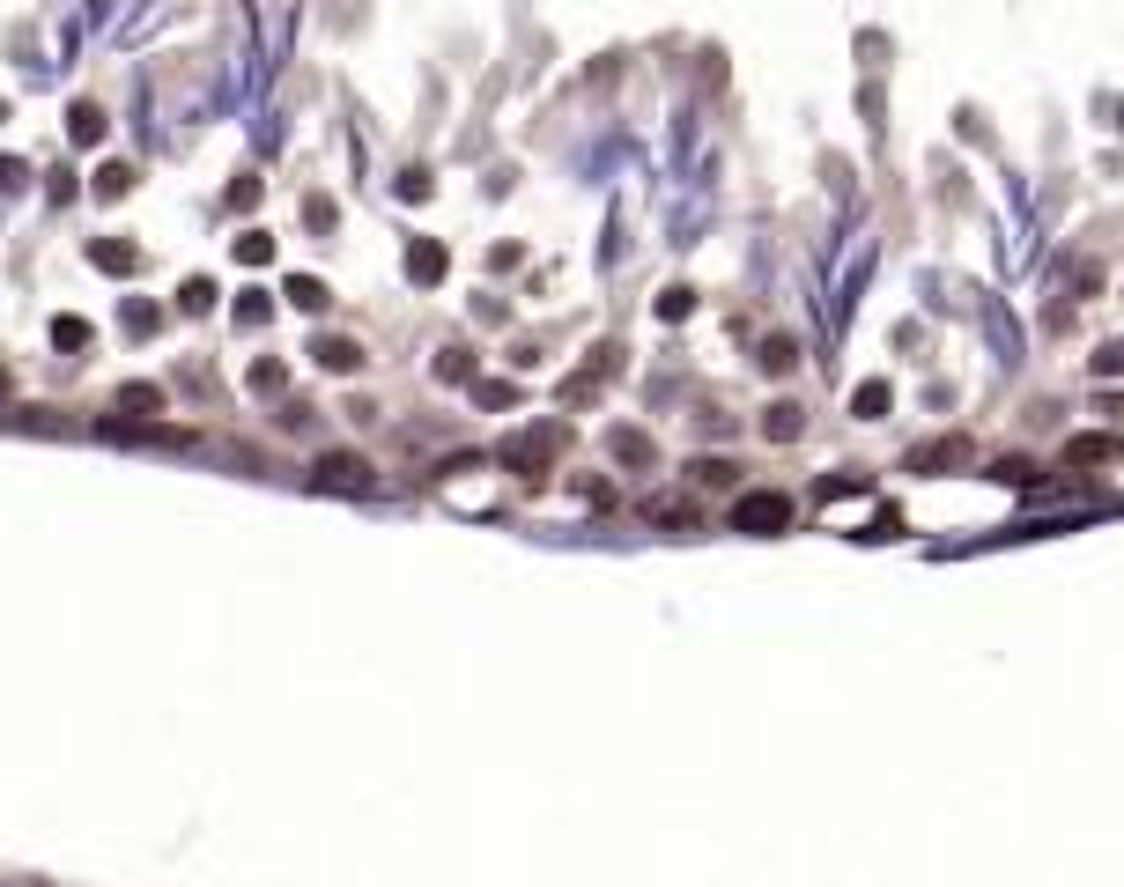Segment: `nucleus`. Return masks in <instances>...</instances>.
I'll list each match as a JSON object with an SVG mask.
<instances>
[{"mask_svg": "<svg viewBox=\"0 0 1124 887\" xmlns=\"http://www.w3.org/2000/svg\"><path fill=\"white\" fill-rule=\"evenodd\" d=\"M733 525L740 533H755V540H770L792 525V496H777V488H755V496H740L733 503Z\"/></svg>", "mask_w": 1124, "mask_h": 887, "instance_id": "nucleus-1", "label": "nucleus"}, {"mask_svg": "<svg viewBox=\"0 0 1124 887\" xmlns=\"http://www.w3.org/2000/svg\"><path fill=\"white\" fill-rule=\"evenodd\" d=\"M555 444H562V429H533V437H518V444H503V466H511V474H548V459H555Z\"/></svg>", "mask_w": 1124, "mask_h": 887, "instance_id": "nucleus-2", "label": "nucleus"}, {"mask_svg": "<svg viewBox=\"0 0 1124 887\" xmlns=\"http://www.w3.org/2000/svg\"><path fill=\"white\" fill-rule=\"evenodd\" d=\"M318 488L363 496V488H370V459H355V451H326V459H318Z\"/></svg>", "mask_w": 1124, "mask_h": 887, "instance_id": "nucleus-3", "label": "nucleus"}, {"mask_svg": "<svg viewBox=\"0 0 1124 887\" xmlns=\"http://www.w3.org/2000/svg\"><path fill=\"white\" fill-rule=\"evenodd\" d=\"M977 451H969V437H947V444H917L910 451V474H932V466H969Z\"/></svg>", "mask_w": 1124, "mask_h": 887, "instance_id": "nucleus-4", "label": "nucleus"}, {"mask_svg": "<svg viewBox=\"0 0 1124 887\" xmlns=\"http://www.w3.org/2000/svg\"><path fill=\"white\" fill-rule=\"evenodd\" d=\"M311 355H318V370H333V377H355V370H363V348L341 341V333H326V341H318Z\"/></svg>", "mask_w": 1124, "mask_h": 887, "instance_id": "nucleus-5", "label": "nucleus"}, {"mask_svg": "<svg viewBox=\"0 0 1124 887\" xmlns=\"http://www.w3.org/2000/svg\"><path fill=\"white\" fill-rule=\"evenodd\" d=\"M89 259H97L104 274H134V267H141V252H134V244H119V237H97V244H89Z\"/></svg>", "mask_w": 1124, "mask_h": 887, "instance_id": "nucleus-6", "label": "nucleus"}, {"mask_svg": "<svg viewBox=\"0 0 1124 887\" xmlns=\"http://www.w3.org/2000/svg\"><path fill=\"white\" fill-rule=\"evenodd\" d=\"M444 267H452V259H444V244H407V274H415V281H444Z\"/></svg>", "mask_w": 1124, "mask_h": 887, "instance_id": "nucleus-7", "label": "nucleus"}, {"mask_svg": "<svg viewBox=\"0 0 1124 887\" xmlns=\"http://www.w3.org/2000/svg\"><path fill=\"white\" fill-rule=\"evenodd\" d=\"M762 437H770V444H792V437H799V407H792V400L762 407Z\"/></svg>", "mask_w": 1124, "mask_h": 887, "instance_id": "nucleus-8", "label": "nucleus"}, {"mask_svg": "<svg viewBox=\"0 0 1124 887\" xmlns=\"http://www.w3.org/2000/svg\"><path fill=\"white\" fill-rule=\"evenodd\" d=\"M888 400H895V392L880 385V377H866V385L851 392V414H858V422H880V414H888Z\"/></svg>", "mask_w": 1124, "mask_h": 887, "instance_id": "nucleus-9", "label": "nucleus"}, {"mask_svg": "<svg viewBox=\"0 0 1124 887\" xmlns=\"http://www.w3.org/2000/svg\"><path fill=\"white\" fill-rule=\"evenodd\" d=\"M792 363H799V341H792V333H770V341H762V370H770V377H784Z\"/></svg>", "mask_w": 1124, "mask_h": 887, "instance_id": "nucleus-10", "label": "nucleus"}, {"mask_svg": "<svg viewBox=\"0 0 1124 887\" xmlns=\"http://www.w3.org/2000/svg\"><path fill=\"white\" fill-rule=\"evenodd\" d=\"M67 134H74V141H104V111H97V104H74V111H67Z\"/></svg>", "mask_w": 1124, "mask_h": 887, "instance_id": "nucleus-11", "label": "nucleus"}, {"mask_svg": "<svg viewBox=\"0 0 1124 887\" xmlns=\"http://www.w3.org/2000/svg\"><path fill=\"white\" fill-rule=\"evenodd\" d=\"M289 304H296V311H326V281H311V274H289Z\"/></svg>", "mask_w": 1124, "mask_h": 887, "instance_id": "nucleus-12", "label": "nucleus"}, {"mask_svg": "<svg viewBox=\"0 0 1124 887\" xmlns=\"http://www.w3.org/2000/svg\"><path fill=\"white\" fill-rule=\"evenodd\" d=\"M119 193H134V163H104L97 171V200H119Z\"/></svg>", "mask_w": 1124, "mask_h": 887, "instance_id": "nucleus-13", "label": "nucleus"}, {"mask_svg": "<svg viewBox=\"0 0 1124 887\" xmlns=\"http://www.w3.org/2000/svg\"><path fill=\"white\" fill-rule=\"evenodd\" d=\"M237 259H245V267H267V259H274V237H267V230H245V237H237Z\"/></svg>", "mask_w": 1124, "mask_h": 887, "instance_id": "nucleus-14", "label": "nucleus"}, {"mask_svg": "<svg viewBox=\"0 0 1124 887\" xmlns=\"http://www.w3.org/2000/svg\"><path fill=\"white\" fill-rule=\"evenodd\" d=\"M614 459H622V466H644V459H651V437H636V429H614Z\"/></svg>", "mask_w": 1124, "mask_h": 887, "instance_id": "nucleus-15", "label": "nucleus"}, {"mask_svg": "<svg viewBox=\"0 0 1124 887\" xmlns=\"http://www.w3.org/2000/svg\"><path fill=\"white\" fill-rule=\"evenodd\" d=\"M52 348H89V318H52Z\"/></svg>", "mask_w": 1124, "mask_h": 887, "instance_id": "nucleus-16", "label": "nucleus"}, {"mask_svg": "<svg viewBox=\"0 0 1124 887\" xmlns=\"http://www.w3.org/2000/svg\"><path fill=\"white\" fill-rule=\"evenodd\" d=\"M119 407H134V414H156V407H163V392H156V385H119Z\"/></svg>", "mask_w": 1124, "mask_h": 887, "instance_id": "nucleus-17", "label": "nucleus"}, {"mask_svg": "<svg viewBox=\"0 0 1124 887\" xmlns=\"http://www.w3.org/2000/svg\"><path fill=\"white\" fill-rule=\"evenodd\" d=\"M178 304H185V311H208V304H215V281H208V274H193V281L178 289Z\"/></svg>", "mask_w": 1124, "mask_h": 887, "instance_id": "nucleus-18", "label": "nucleus"}, {"mask_svg": "<svg viewBox=\"0 0 1124 887\" xmlns=\"http://www.w3.org/2000/svg\"><path fill=\"white\" fill-rule=\"evenodd\" d=\"M267 296H259V289H245V296H237V326H267Z\"/></svg>", "mask_w": 1124, "mask_h": 887, "instance_id": "nucleus-19", "label": "nucleus"}, {"mask_svg": "<svg viewBox=\"0 0 1124 887\" xmlns=\"http://www.w3.org/2000/svg\"><path fill=\"white\" fill-rule=\"evenodd\" d=\"M437 377H459V385H466V377H474V355H466V348H444V355H437Z\"/></svg>", "mask_w": 1124, "mask_h": 887, "instance_id": "nucleus-20", "label": "nucleus"}, {"mask_svg": "<svg viewBox=\"0 0 1124 887\" xmlns=\"http://www.w3.org/2000/svg\"><path fill=\"white\" fill-rule=\"evenodd\" d=\"M156 326H163L156 304H126V333H156Z\"/></svg>", "mask_w": 1124, "mask_h": 887, "instance_id": "nucleus-21", "label": "nucleus"}, {"mask_svg": "<svg viewBox=\"0 0 1124 887\" xmlns=\"http://www.w3.org/2000/svg\"><path fill=\"white\" fill-rule=\"evenodd\" d=\"M688 311H696V296H688V289H666V296H659V318H688Z\"/></svg>", "mask_w": 1124, "mask_h": 887, "instance_id": "nucleus-22", "label": "nucleus"}, {"mask_svg": "<svg viewBox=\"0 0 1124 887\" xmlns=\"http://www.w3.org/2000/svg\"><path fill=\"white\" fill-rule=\"evenodd\" d=\"M1095 377H1124V341H1110V348L1095 355Z\"/></svg>", "mask_w": 1124, "mask_h": 887, "instance_id": "nucleus-23", "label": "nucleus"}, {"mask_svg": "<svg viewBox=\"0 0 1124 887\" xmlns=\"http://www.w3.org/2000/svg\"><path fill=\"white\" fill-rule=\"evenodd\" d=\"M474 400H481V407H511L518 385H474Z\"/></svg>", "mask_w": 1124, "mask_h": 887, "instance_id": "nucleus-24", "label": "nucleus"}, {"mask_svg": "<svg viewBox=\"0 0 1124 887\" xmlns=\"http://www.w3.org/2000/svg\"><path fill=\"white\" fill-rule=\"evenodd\" d=\"M1110 451H1117L1110 437H1080V444H1073V459H1080V466H1088V459H1110Z\"/></svg>", "mask_w": 1124, "mask_h": 887, "instance_id": "nucleus-25", "label": "nucleus"}, {"mask_svg": "<svg viewBox=\"0 0 1124 887\" xmlns=\"http://www.w3.org/2000/svg\"><path fill=\"white\" fill-rule=\"evenodd\" d=\"M0 385H8V370H0Z\"/></svg>", "mask_w": 1124, "mask_h": 887, "instance_id": "nucleus-26", "label": "nucleus"}]
</instances>
